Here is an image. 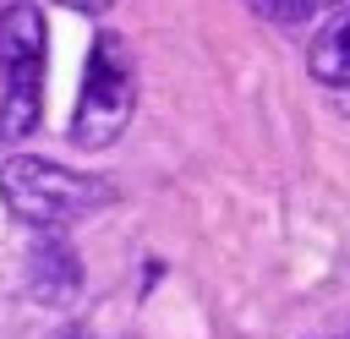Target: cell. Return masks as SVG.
Listing matches in <instances>:
<instances>
[{
    "mask_svg": "<svg viewBox=\"0 0 350 339\" xmlns=\"http://www.w3.org/2000/svg\"><path fill=\"white\" fill-rule=\"evenodd\" d=\"M55 5H66V11H82V16H104L115 0H55Z\"/></svg>",
    "mask_w": 350,
    "mask_h": 339,
    "instance_id": "obj_7",
    "label": "cell"
},
{
    "mask_svg": "<svg viewBox=\"0 0 350 339\" xmlns=\"http://www.w3.org/2000/svg\"><path fill=\"white\" fill-rule=\"evenodd\" d=\"M137 109V71H131V55L115 33H104L88 55V71H82V93H77V115H71V142L82 148H109L126 120Z\"/></svg>",
    "mask_w": 350,
    "mask_h": 339,
    "instance_id": "obj_3",
    "label": "cell"
},
{
    "mask_svg": "<svg viewBox=\"0 0 350 339\" xmlns=\"http://www.w3.org/2000/svg\"><path fill=\"white\" fill-rule=\"evenodd\" d=\"M306 71H312V82H317L339 109H350V5L334 11V16L317 27V38H312V49H306Z\"/></svg>",
    "mask_w": 350,
    "mask_h": 339,
    "instance_id": "obj_4",
    "label": "cell"
},
{
    "mask_svg": "<svg viewBox=\"0 0 350 339\" xmlns=\"http://www.w3.org/2000/svg\"><path fill=\"white\" fill-rule=\"evenodd\" d=\"M328 339H350V334H328Z\"/></svg>",
    "mask_w": 350,
    "mask_h": 339,
    "instance_id": "obj_9",
    "label": "cell"
},
{
    "mask_svg": "<svg viewBox=\"0 0 350 339\" xmlns=\"http://www.w3.org/2000/svg\"><path fill=\"white\" fill-rule=\"evenodd\" d=\"M0 202L33 224V230H66L98 208L115 202V186L104 175H88V170H66L55 159H33V153H16L0 164Z\"/></svg>",
    "mask_w": 350,
    "mask_h": 339,
    "instance_id": "obj_1",
    "label": "cell"
},
{
    "mask_svg": "<svg viewBox=\"0 0 350 339\" xmlns=\"http://www.w3.org/2000/svg\"><path fill=\"white\" fill-rule=\"evenodd\" d=\"M257 16H268V22H279V27H295V22H306V16H323V11H334L339 0H246Z\"/></svg>",
    "mask_w": 350,
    "mask_h": 339,
    "instance_id": "obj_6",
    "label": "cell"
},
{
    "mask_svg": "<svg viewBox=\"0 0 350 339\" xmlns=\"http://www.w3.org/2000/svg\"><path fill=\"white\" fill-rule=\"evenodd\" d=\"M66 339H88V334H66Z\"/></svg>",
    "mask_w": 350,
    "mask_h": 339,
    "instance_id": "obj_8",
    "label": "cell"
},
{
    "mask_svg": "<svg viewBox=\"0 0 350 339\" xmlns=\"http://www.w3.org/2000/svg\"><path fill=\"white\" fill-rule=\"evenodd\" d=\"M82 290V262L77 252L60 241V235H44L38 252H33V295L44 301H71Z\"/></svg>",
    "mask_w": 350,
    "mask_h": 339,
    "instance_id": "obj_5",
    "label": "cell"
},
{
    "mask_svg": "<svg viewBox=\"0 0 350 339\" xmlns=\"http://www.w3.org/2000/svg\"><path fill=\"white\" fill-rule=\"evenodd\" d=\"M44 115V16L33 0L0 5V142H22Z\"/></svg>",
    "mask_w": 350,
    "mask_h": 339,
    "instance_id": "obj_2",
    "label": "cell"
}]
</instances>
